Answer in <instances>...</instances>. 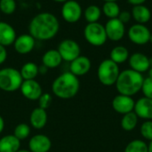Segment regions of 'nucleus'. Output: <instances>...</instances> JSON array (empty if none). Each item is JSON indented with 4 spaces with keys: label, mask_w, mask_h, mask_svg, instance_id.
<instances>
[{
    "label": "nucleus",
    "mask_w": 152,
    "mask_h": 152,
    "mask_svg": "<svg viewBox=\"0 0 152 152\" xmlns=\"http://www.w3.org/2000/svg\"><path fill=\"white\" fill-rule=\"evenodd\" d=\"M129 51L124 45L115 46L110 53V59L117 64H122L129 59Z\"/></svg>",
    "instance_id": "5701e85b"
},
{
    "label": "nucleus",
    "mask_w": 152,
    "mask_h": 152,
    "mask_svg": "<svg viewBox=\"0 0 152 152\" xmlns=\"http://www.w3.org/2000/svg\"><path fill=\"white\" fill-rule=\"evenodd\" d=\"M36 41L30 34H22L16 37L12 45L19 54H28L35 48Z\"/></svg>",
    "instance_id": "f8f14e48"
},
{
    "label": "nucleus",
    "mask_w": 152,
    "mask_h": 152,
    "mask_svg": "<svg viewBox=\"0 0 152 152\" xmlns=\"http://www.w3.org/2000/svg\"><path fill=\"white\" fill-rule=\"evenodd\" d=\"M7 55H8V53H7L6 47L0 45V65H2L6 61Z\"/></svg>",
    "instance_id": "f704fd0d"
},
{
    "label": "nucleus",
    "mask_w": 152,
    "mask_h": 152,
    "mask_svg": "<svg viewBox=\"0 0 152 152\" xmlns=\"http://www.w3.org/2000/svg\"><path fill=\"white\" fill-rule=\"evenodd\" d=\"M132 18L139 24H146L151 19V12L149 7L144 4L134 5L131 11Z\"/></svg>",
    "instance_id": "aec40b11"
},
{
    "label": "nucleus",
    "mask_w": 152,
    "mask_h": 152,
    "mask_svg": "<svg viewBox=\"0 0 152 152\" xmlns=\"http://www.w3.org/2000/svg\"><path fill=\"white\" fill-rule=\"evenodd\" d=\"M84 37L86 42L93 46H102L108 40L105 27L98 22L87 23L84 28Z\"/></svg>",
    "instance_id": "423d86ee"
},
{
    "label": "nucleus",
    "mask_w": 152,
    "mask_h": 152,
    "mask_svg": "<svg viewBox=\"0 0 152 152\" xmlns=\"http://www.w3.org/2000/svg\"><path fill=\"white\" fill-rule=\"evenodd\" d=\"M141 91L142 92L144 97L152 99V78L151 77H146L143 80L142 89Z\"/></svg>",
    "instance_id": "473e14b6"
},
{
    "label": "nucleus",
    "mask_w": 152,
    "mask_h": 152,
    "mask_svg": "<svg viewBox=\"0 0 152 152\" xmlns=\"http://www.w3.org/2000/svg\"><path fill=\"white\" fill-rule=\"evenodd\" d=\"M57 50L61 54L62 61L68 62H71L76 58L81 55V48L78 43L69 38L62 40L59 44Z\"/></svg>",
    "instance_id": "1a4fd4ad"
},
{
    "label": "nucleus",
    "mask_w": 152,
    "mask_h": 152,
    "mask_svg": "<svg viewBox=\"0 0 152 152\" xmlns=\"http://www.w3.org/2000/svg\"><path fill=\"white\" fill-rule=\"evenodd\" d=\"M20 91L21 94L29 101H37L43 94L41 85L36 80H23Z\"/></svg>",
    "instance_id": "9b49d317"
},
{
    "label": "nucleus",
    "mask_w": 152,
    "mask_h": 152,
    "mask_svg": "<svg viewBox=\"0 0 152 152\" xmlns=\"http://www.w3.org/2000/svg\"><path fill=\"white\" fill-rule=\"evenodd\" d=\"M91 67H92V62L90 59L86 56L80 55L70 62L69 71L78 77L87 74L90 71Z\"/></svg>",
    "instance_id": "dca6fc26"
},
{
    "label": "nucleus",
    "mask_w": 152,
    "mask_h": 152,
    "mask_svg": "<svg viewBox=\"0 0 152 152\" xmlns=\"http://www.w3.org/2000/svg\"><path fill=\"white\" fill-rule=\"evenodd\" d=\"M130 69L139 73H144L150 69V58L142 53H134L129 56Z\"/></svg>",
    "instance_id": "2eb2a0df"
},
{
    "label": "nucleus",
    "mask_w": 152,
    "mask_h": 152,
    "mask_svg": "<svg viewBox=\"0 0 152 152\" xmlns=\"http://www.w3.org/2000/svg\"><path fill=\"white\" fill-rule=\"evenodd\" d=\"M20 150V141L13 134L0 138V152H17Z\"/></svg>",
    "instance_id": "4be33fe9"
},
{
    "label": "nucleus",
    "mask_w": 152,
    "mask_h": 152,
    "mask_svg": "<svg viewBox=\"0 0 152 152\" xmlns=\"http://www.w3.org/2000/svg\"><path fill=\"white\" fill-rule=\"evenodd\" d=\"M17 139H19L20 142L23 140H26L29 134H30V126L26 124V123H20L18 124L14 130H13V134H12Z\"/></svg>",
    "instance_id": "c85d7f7f"
},
{
    "label": "nucleus",
    "mask_w": 152,
    "mask_h": 152,
    "mask_svg": "<svg viewBox=\"0 0 152 152\" xmlns=\"http://www.w3.org/2000/svg\"><path fill=\"white\" fill-rule=\"evenodd\" d=\"M4 120L3 117L0 115V134L4 131Z\"/></svg>",
    "instance_id": "e433bc0d"
},
{
    "label": "nucleus",
    "mask_w": 152,
    "mask_h": 152,
    "mask_svg": "<svg viewBox=\"0 0 152 152\" xmlns=\"http://www.w3.org/2000/svg\"><path fill=\"white\" fill-rule=\"evenodd\" d=\"M118 19L121 22H123V23L126 25V24L128 23V22L131 20V19H132L131 12H129V11H121L120 13H119V15H118Z\"/></svg>",
    "instance_id": "72a5a7b5"
},
{
    "label": "nucleus",
    "mask_w": 152,
    "mask_h": 152,
    "mask_svg": "<svg viewBox=\"0 0 152 152\" xmlns=\"http://www.w3.org/2000/svg\"><path fill=\"white\" fill-rule=\"evenodd\" d=\"M150 43H151L152 44V32H151V38H150Z\"/></svg>",
    "instance_id": "a18cd8bd"
},
{
    "label": "nucleus",
    "mask_w": 152,
    "mask_h": 152,
    "mask_svg": "<svg viewBox=\"0 0 152 152\" xmlns=\"http://www.w3.org/2000/svg\"><path fill=\"white\" fill-rule=\"evenodd\" d=\"M60 30V21L52 12H44L35 15L28 24V34L36 40L53 39Z\"/></svg>",
    "instance_id": "f257e3e1"
},
{
    "label": "nucleus",
    "mask_w": 152,
    "mask_h": 152,
    "mask_svg": "<svg viewBox=\"0 0 152 152\" xmlns=\"http://www.w3.org/2000/svg\"><path fill=\"white\" fill-rule=\"evenodd\" d=\"M148 72H149V77H151L152 78V68H150V69H149Z\"/></svg>",
    "instance_id": "a19ab883"
},
{
    "label": "nucleus",
    "mask_w": 152,
    "mask_h": 152,
    "mask_svg": "<svg viewBox=\"0 0 152 152\" xmlns=\"http://www.w3.org/2000/svg\"><path fill=\"white\" fill-rule=\"evenodd\" d=\"M120 70L118 64L115 63L110 59L103 60L99 64L97 69V77L100 83L106 86L115 85Z\"/></svg>",
    "instance_id": "39448f33"
},
{
    "label": "nucleus",
    "mask_w": 152,
    "mask_h": 152,
    "mask_svg": "<svg viewBox=\"0 0 152 152\" xmlns=\"http://www.w3.org/2000/svg\"><path fill=\"white\" fill-rule=\"evenodd\" d=\"M102 9L96 5V4H90L88 5L86 10L83 12L85 20L87 21V23H94V22H98L102 16Z\"/></svg>",
    "instance_id": "393cba45"
},
{
    "label": "nucleus",
    "mask_w": 152,
    "mask_h": 152,
    "mask_svg": "<svg viewBox=\"0 0 152 152\" xmlns=\"http://www.w3.org/2000/svg\"><path fill=\"white\" fill-rule=\"evenodd\" d=\"M108 39L118 42L120 41L126 34V26L118 18L110 19L104 25Z\"/></svg>",
    "instance_id": "9d476101"
},
{
    "label": "nucleus",
    "mask_w": 152,
    "mask_h": 152,
    "mask_svg": "<svg viewBox=\"0 0 152 152\" xmlns=\"http://www.w3.org/2000/svg\"><path fill=\"white\" fill-rule=\"evenodd\" d=\"M103 2H118V0H102Z\"/></svg>",
    "instance_id": "37998d69"
},
{
    "label": "nucleus",
    "mask_w": 152,
    "mask_h": 152,
    "mask_svg": "<svg viewBox=\"0 0 152 152\" xmlns=\"http://www.w3.org/2000/svg\"><path fill=\"white\" fill-rule=\"evenodd\" d=\"M134 111L138 116V118L152 120V99L142 97L135 102Z\"/></svg>",
    "instance_id": "f3484780"
},
{
    "label": "nucleus",
    "mask_w": 152,
    "mask_h": 152,
    "mask_svg": "<svg viewBox=\"0 0 152 152\" xmlns=\"http://www.w3.org/2000/svg\"><path fill=\"white\" fill-rule=\"evenodd\" d=\"M148 152H152V141H151L148 144Z\"/></svg>",
    "instance_id": "58836bf2"
},
{
    "label": "nucleus",
    "mask_w": 152,
    "mask_h": 152,
    "mask_svg": "<svg viewBox=\"0 0 152 152\" xmlns=\"http://www.w3.org/2000/svg\"><path fill=\"white\" fill-rule=\"evenodd\" d=\"M52 1H53V2H56V3H65L66 1H68V0H52Z\"/></svg>",
    "instance_id": "ea45409f"
},
{
    "label": "nucleus",
    "mask_w": 152,
    "mask_h": 152,
    "mask_svg": "<svg viewBox=\"0 0 152 152\" xmlns=\"http://www.w3.org/2000/svg\"><path fill=\"white\" fill-rule=\"evenodd\" d=\"M129 4L133 5H139V4H144V3L147 0H127Z\"/></svg>",
    "instance_id": "c9c22d12"
},
{
    "label": "nucleus",
    "mask_w": 152,
    "mask_h": 152,
    "mask_svg": "<svg viewBox=\"0 0 152 152\" xmlns=\"http://www.w3.org/2000/svg\"><path fill=\"white\" fill-rule=\"evenodd\" d=\"M37 101H38V107L46 110L50 108V106L52 104L53 97L48 93H43Z\"/></svg>",
    "instance_id": "2f4dec72"
},
{
    "label": "nucleus",
    "mask_w": 152,
    "mask_h": 152,
    "mask_svg": "<svg viewBox=\"0 0 152 152\" xmlns=\"http://www.w3.org/2000/svg\"><path fill=\"white\" fill-rule=\"evenodd\" d=\"M138 119L139 118L134 111L126 113L123 115V118L121 119V127L126 132L133 131L138 124Z\"/></svg>",
    "instance_id": "a878e982"
},
{
    "label": "nucleus",
    "mask_w": 152,
    "mask_h": 152,
    "mask_svg": "<svg viewBox=\"0 0 152 152\" xmlns=\"http://www.w3.org/2000/svg\"><path fill=\"white\" fill-rule=\"evenodd\" d=\"M102 12L110 20L118 18L121 12V9L118 2H104Z\"/></svg>",
    "instance_id": "bb28decb"
},
{
    "label": "nucleus",
    "mask_w": 152,
    "mask_h": 152,
    "mask_svg": "<svg viewBox=\"0 0 152 152\" xmlns=\"http://www.w3.org/2000/svg\"><path fill=\"white\" fill-rule=\"evenodd\" d=\"M124 152H148V144L142 140H134L126 146Z\"/></svg>",
    "instance_id": "cd10ccee"
},
{
    "label": "nucleus",
    "mask_w": 152,
    "mask_h": 152,
    "mask_svg": "<svg viewBox=\"0 0 152 152\" xmlns=\"http://www.w3.org/2000/svg\"><path fill=\"white\" fill-rule=\"evenodd\" d=\"M135 102L131 96L118 94L114 97L112 101V108L113 110L122 115L134 111Z\"/></svg>",
    "instance_id": "ddd939ff"
},
{
    "label": "nucleus",
    "mask_w": 152,
    "mask_h": 152,
    "mask_svg": "<svg viewBox=\"0 0 152 152\" xmlns=\"http://www.w3.org/2000/svg\"><path fill=\"white\" fill-rule=\"evenodd\" d=\"M0 14H1V12H0Z\"/></svg>",
    "instance_id": "49530a36"
},
{
    "label": "nucleus",
    "mask_w": 152,
    "mask_h": 152,
    "mask_svg": "<svg viewBox=\"0 0 152 152\" xmlns=\"http://www.w3.org/2000/svg\"><path fill=\"white\" fill-rule=\"evenodd\" d=\"M20 73L23 80L36 79V77L39 74V66H37L35 62H32V61L26 62L20 68Z\"/></svg>",
    "instance_id": "b1692460"
},
{
    "label": "nucleus",
    "mask_w": 152,
    "mask_h": 152,
    "mask_svg": "<svg viewBox=\"0 0 152 152\" xmlns=\"http://www.w3.org/2000/svg\"><path fill=\"white\" fill-rule=\"evenodd\" d=\"M62 62V58L57 49H50L42 56V65L49 69H55Z\"/></svg>",
    "instance_id": "412c9836"
},
{
    "label": "nucleus",
    "mask_w": 152,
    "mask_h": 152,
    "mask_svg": "<svg viewBox=\"0 0 152 152\" xmlns=\"http://www.w3.org/2000/svg\"><path fill=\"white\" fill-rule=\"evenodd\" d=\"M17 8L15 0H0V12L5 15H12Z\"/></svg>",
    "instance_id": "c756f323"
},
{
    "label": "nucleus",
    "mask_w": 152,
    "mask_h": 152,
    "mask_svg": "<svg viewBox=\"0 0 152 152\" xmlns=\"http://www.w3.org/2000/svg\"><path fill=\"white\" fill-rule=\"evenodd\" d=\"M17 152H31V151H30L29 150H21V149H20V151H18Z\"/></svg>",
    "instance_id": "79ce46f5"
},
{
    "label": "nucleus",
    "mask_w": 152,
    "mask_h": 152,
    "mask_svg": "<svg viewBox=\"0 0 152 152\" xmlns=\"http://www.w3.org/2000/svg\"><path fill=\"white\" fill-rule=\"evenodd\" d=\"M62 19L68 23H77L83 15L81 4L76 0H68L62 4L61 9Z\"/></svg>",
    "instance_id": "0eeeda50"
},
{
    "label": "nucleus",
    "mask_w": 152,
    "mask_h": 152,
    "mask_svg": "<svg viewBox=\"0 0 152 152\" xmlns=\"http://www.w3.org/2000/svg\"><path fill=\"white\" fill-rule=\"evenodd\" d=\"M51 148L52 141L45 134L33 135L28 141V150L31 152H49Z\"/></svg>",
    "instance_id": "4468645a"
},
{
    "label": "nucleus",
    "mask_w": 152,
    "mask_h": 152,
    "mask_svg": "<svg viewBox=\"0 0 152 152\" xmlns=\"http://www.w3.org/2000/svg\"><path fill=\"white\" fill-rule=\"evenodd\" d=\"M80 88V82L77 76L70 71L64 72L58 76L52 84L53 94L62 100L74 98Z\"/></svg>",
    "instance_id": "f03ea898"
},
{
    "label": "nucleus",
    "mask_w": 152,
    "mask_h": 152,
    "mask_svg": "<svg viewBox=\"0 0 152 152\" xmlns=\"http://www.w3.org/2000/svg\"><path fill=\"white\" fill-rule=\"evenodd\" d=\"M151 35V32L149 28L144 24L139 23L132 25L127 31V37L129 40L137 45H144L150 43Z\"/></svg>",
    "instance_id": "6e6552de"
},
{
    "label": "nucleus",
    "mask_w": 152,
    "mask_h": 152,
    "mask_svg": "<svg viewBox=\"0 0 152 152\" xmlns=\"http://www.w3.org/2000/svg\"><path fill=\"white\" fill-rule=\"evenodd\" d=\"M143 80L142 73L128 69L119 73L115 85L119 94L132 97L141 91Z\"/></svg>",
    "instance_id": "7ed1b4c3"
},
{
    "label": "nucleus",
    "mask_w": 152,
    "mask_h": 152,
    "mask_svg": "<svg viewBox=\"0 0 152 152\" xmlns=\"http://www.w3.org/2000/svg\"><path fill=\"white\" fill-rule=\"evenodd\" d=\"M47 70H48V69H47L45 66H44V65H42V66H40V67H39V74H43V75H45V74L47 72Z\"/></svg>",
    "instance_id": "4c0bfd02"
},
{
    "label": "nucleus",
    "mask_w": 152,
    "mask_h": 152,
    "mask_svg": "<svg viewBox=\"0 0 152 152\" xmlns=\"http://www.w3.org/2000/svg\"><path fill=\"white\" fill-rule=\"evenodd\" d=\"M142 136L148 141H152V120L144 121L140 128Z\"/></svg>",
    "instance_id": "7c9ffc66"
},
{
    "label": "nucleus",
    "mask_w": 152,
    "mask_h": 152,
    "mask_svg": "<svg viewBox=\"0 0 152 152\" xmlns=\"http://www.w3.org/2000/svg\"><path fill=\"white\" fill-rule=\"evenodd\" d=\"M47 120H48L47 112L44 109L37 107L30 113L29 123L31 126L35 129H37V130L43 129L46 126Z\"/></svg>",
    "instance_id": "6ab92c4d"
},
{
    "label": "nucleus",
    "mask_w": 152,
    "mask_h": 152,
    "mask_svg": "<svg viewBox=\"0 0 152 152\" xmlns=\"http://www.w3.org/2000/svg\"><path fill=\"white\" fill-rule=\"evenodd\" d=\"M16 37L17 35L14 28L5 21H0V45L4 47L10 46L13 45Z\"/></svg>",
    "instance_id": "a211bd4d"
},
{
    "label": "nucleus",
    "mask_w": 152,
    "mask_h": 152,
    "mask_svg": "<svg viewBox=\"0 0 152 152\" xmlns=\"http://www.w3.org/2000/svg\"><path fill=\"white\" fill-rule=\"evenodd\" d=\"M150 68H152V57L150 58Z\"/></svg>",
    "instance_id": "c03bdc74"
},
{
    "label": "nucleus",
    "mask_w": 152,
    "mask_h": 152,
    "mask_svg": "<svg viewBox=\"0 0 152 152\" xmlns=\"http://www.w3.org/2000/svg\"><path fill=\"white\" fill-rule=\"evenodd\" d=\"M23 78L20 70L12 68H3L0 69V90L7 93H12L20 90Z\"/></svg>",
    "instance_id": "20e7f679"
}]
</instances>
